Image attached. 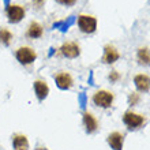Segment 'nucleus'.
I'll use <instances>...</instances> for the list:
<instances>
[{"mask_svg":"<svg viewBox=\"0 0 150 150\" xmlns=\"http://www.w3.org/2000/svg\"><path fill=\"white\" fill-rule=\"evenodd\" d=\"M120 57V53L113 45L108 44L104 48V56H103V62L105 64H113L115 62H117Z\"/></svg>","mask_w":150,"mask_h":150,"instance_id":"7","label":"nucleus"},{"mask_svg":"<svg viewBox=\"0 0 150 150\" xmlns=\"http://www.w3.org/2000/svg\"><path fill=\"white\" fill-rule=\"evenodd\" d=\"M44 3H45V0H33V6L37 8H41L44 6Z\"/></svg>","mask_w":150,"mask_h":150,"instance_id":"20","label":"nucleus"},{"mask_svg":"<svg viewBox=\"0 0 150 150\" xmlns=\"http://www.w3.org/2000/svg\"><path fill=\"white\" fill-rule=\"evenodd\" d=\"M0 150H1V149H0Z\"/></svg>","mask_w":150,"mask_h":150,"instance_id":"22","label":"nucleus"},{"mask_svg":"<svg viewBox=\"0 0 150 150\" xmlns=\"http://www.w3.org/2000/svg\"><path fill=\"white\" fill-rule=\"evenodd\" d=\"M55 81H56V85L59 86V89H62V90H67V89H70V87L72 86V83H74V79H72V76L68 72H59V74L55 75Z\"/></svg>","mask_w":150,"mask_h":150,"instance_id":"8","label":"nucleus"},{"mask_svg":"<svg viewBox=\"0 0 150 150\" xmlns=\"http://www.w3.org/2000/svg\"><path fill=\"white\" fill-rule=\"evenodd\" d=\"M12 40V33L6 28H0V42L4 45H10Z\"/></svg>","mask_w":150,"mask_h":150,"instance_id":"16","label":"nucleus"},{"mask_svg":"<svg viewBox=\"0 0 150 150\" xmlns=\"http://www.w3.org/2000/svg\"><path fill=\"white\" fill-rule=\"evenodd\" d=\"M119 76H120V75H119L117 71H112L111 75H109V81H111V82H116L119 79Z\"/></svg>","mask_w":150,"mask_h":150,"instance_id":"19","label":"nucleus"},{"mask_svg":"<svg viewBox=\"0 0 150 150\" xmlns=\"http://www.w3.org/2000/svg\"><path fill=\"white\" fill-rule=\"evenodd\" d=\"M12 146L15 150H29V141L22 134H15L12 137Z\"/></svg>","mask_w":150,"mask_h":150,"instance_id":"13","label":"nucleus"},{"mask_svg":"<svg viewBox=\"0 0 150 150\" xmlns=\"http://www.w3.org/2000/svg\"><path fill=\"white\" fill-rule=\"evenodd\" d=\"M137 59L138 63L142 66H150V49L147 47L139 48L137 52Z\"/></svg>","mask_w":150,"mask_h":150,"instance_id":"14","label":"nucleus"},{"mask_svg":"<svg viewBox=\"0 0 150 150\" xmlns=\"http://www.w3.org/2000/svg\"><path fill=\"white\" fill-rule=\"evenodd\" d=\"M36 150H48V149H47V147H44V146H38Z\"/></svg>","mask_w":150,"mask_h":150,"instance_id":"21","label":"nucleus"},{"mask_svg":"<svg viewBox=\"0 0 150 150\" xmlns=\"http://www.w3.org/2000/svg\"><path fill=\"white\" fill-rule=\"evenodd\" d=\"M57 3L63 4V6H74L76 3V0H56Z\"/></svg>","mask_w":150,"mask_h":150,"instance_id":"18","label":"nucleus"},{"mask_svg":"<svg viewBox=\"0 0 150 150\" xmlns=\"http://www.w3.org/2000/svg\"><path fill=\"white\" fill-rule=\"evenodd\" d=\"M15 57L21 64L28 66V64H32L33 62L37 59V53H36V51L30 47H21L19 49L16 51Z\"/></svg>","mask_w":150,"mask_h":150,"instance_id":"1","label":"nucleus"},{"mask_svg":"<svg viewBox=\"0 0 150 150\" xmlns=\"http://www.w3.org/2000/svg\"><path fill=\"white\" fill-rule=\"evenodd\" d=\"M42 33H44V29L38 22H32V23L29 25L28 37H30V38H40V37L42 36Z\"/></svg>","mask_w":150,"mask_h":150,"instance_id":"15","label":"nucleus"},{"mask_svg":"<svg viewBox=\"0 0 150 150\" xmlns=\"http://www.w3.org/2000/svg\"><path fill=\"white\" fill-rule=\"evenodd\" d=\"M34 91H36V96L40 101H42L48 97V93H49V86L47 85V82L44 81H36L34 82Z\"/></svg>","mask_w":150,"mask_h":150,"instance_id":"12","label":"nucleus"},{"mask_svg":"<svg viewBox=\"0 0 150 150\" xmlns=\"http://www.w3.org/2000/svg\"><path fill=\"white\" fill-rule=\"evenodd\" d=\"M134 83L137 89L142 93H146L150 90V76L146 74H138L134 78Z\"/></svg>","mask_w":150,"mask_h":150,"instance_id":"10","label":"nucleus"},{"mask_svg":"<svg viewBox=\"0 0 150 150\" xmlns=\"http://www.w3.org/2000/svg\"><path fill=\"white\" fill-rule=\"evenodd\" d=\"M78 28L82 33L91 34L97 29V19L91 15H79L78 16Z\"/></svg>","mask_w":150,"mask_h":150,"instance_id":"3","label":"nucleus"},{"mask_svg":"<svg viewBox=\"0 0 150 150\" xmlns=\"http://www.w3.org/2000/svg\"><path fill=\"white\" fill-rule=\"evenodd\" d=\"M83 124L86 127V132H89V134H93L98 128V122L90 112H85L83 113Z\"/></svg>","mask_w":150,"mask_h":150,"instance_id":"11","label":"nucleus"},{"mask_svg":"<svg viewBox=\"0 0 150 150\" xmlns=\"http://www.w3.org/2000/svg\"><path fill=\"white\" fill-rule=\"evenodd\" d=\"M60 52H62V55L68 57V59H75V57H78L79 53H81V48L76 42H64L60 48Z\"/></svg>","mask_w":150,"mask_h":150,"instance_id":"6","label":"nucleus"},{"mask_svg":"<svg viewBox=\"0 0 150 150\" xmlns=\"http://www.w3.org/2000/svg\"><path fill=\"white\" fill-rule=\"evenodd\" d=\"M123 122L128 127V130H138L139 127L143 126V123L146 122V119L142 115H138L135 112H126L123 116Z\"/></svg>","mask_w":150,"mask_h":150,"instance_id":"2","label":"nucleus"},{"mask_svg":"<svg viewBox=\"0 0 150 150\" xmlns=\"http://www.w3.org/2000/svg\"><path fill=\"white\" fill-rule=\"evenodd\" d=\"M108 145L112 147L113 150H123V143H124V135L115 131L112 134L108 135L107 138Z\"/></svg>","mask_w":150,"mask_h":150,"instance_id":"9","label":"nucleus"},{"mask_svg":"<svg viewBox=\"0 0 150 150\" xmlns=\"http://www.w3.org/2000/svg\"><path fill=\"white\" fill-rule=\"evenodd\" d=\"M138 100H139V96L137 94V93H131V94H130V98H128V101H130L131 105H135V104L138 103Z\"/></svg>","mask_w":150,"mask_h":150,"instance_id":"17","label":"nucleus"},{"mask_svg":"<svg viewBox=\"0 0 150 150\" xmlns=\"http://www.w3.org/2000/svg\"><path fill=\"white\" fill-rule=\"evenodd\" d=\"M93 103L101 108H109L113 103V94L107 90H98L93 96Z\"/></svg>","mask_w":150,"mask_h":150,"instance_id":"4","label":"nucleus"},{"mask_svg":"<svg viewBox=\"0 0 150 150\" xmlns=\"http://www.w3.org/2000/svg\"><path fill=\"white\" fill-rule=\"evenodd\" d=\"M6 12H7V18L11 23H18L25 18V8L18 6V4L8 6Z\"/></svg>","mask_w":150,"mask_h":150,"instance_id":"5","label":"nucleus"}]
</instances>
